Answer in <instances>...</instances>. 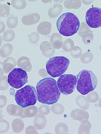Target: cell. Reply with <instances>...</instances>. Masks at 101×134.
Returning a JSON list of instances; mask_svg holds the SVG:
<instances>
[{
  "instance_id": "obj_7",
  "label": "cell",
  "mask_w": 101,
  "mask_h": 134,
  "mask_svg": "<svg viewBox=\"0 0 101 134\" xmlns=\"http://www.w3.org/2000/svg\"><path fill=\"white\" fill-rule=\"evenodd\" d=\"M7 81L12 87L20 88L28 82L27 73L21 68H14L9 74Z\"/></svg>"
},
{
  "instance_id": "obj_8",
  "label": "cell",
  "mask_w": 101,
  "mask_h": 134,
  "mask_svg": "<svg viewBox=\"0 0 101 134\" xmlns=\"http://www.w3.org/2000/svg\"><path fill=\"white\" fill-rule=\"evenodd\" d=\"M85 20L90 28L96 29L101 27V8L93 7L89 9L86 12Z\"/></svg>"
},
{
  "instance_id": "obj_15",
  "label": "cell",
  "mask_w": 101,
  "mask_h": 134,
  "mask_svg": "<svg viewBox=\"0 0 101 134\" xmlns=\"http://www.w3.org/2000/svg\"><path fill=\"white\" fill-rule=\"evenodd\" d=\"M6 29V25L3 21H1V34L4 32Z\"/></svg>"
},
{
  "instance_id": "obj_10",
  "label": "cell",
  "mask_w": 101,
  "mask_h": 134,
  "mask_svg": "<svg viewBox=\"0 0 101 134\" xmlns=\"http://www.w3.org/2000/svg\"><path fill=\"white\" fill-rule=\"evenodd\" d=\"M51 24L47 21L43 22L39 24L37 28L38 33L43 36L49 34L51 31Z\"/></svg>"
},
{
  "instance_id": "obj_6",
  "label": "cell",
  "mask_w": 101,
  "mask_h": 134,
  "mask_svg": "<svg viewBox=\"0 0 101 134\" xmlns=\"http://www.w3.org/2000/svg\"><path fill=\"white\" fill-rule=\"evenodd\" d=\"M77 77L70 74H63L59 78L57 85L60 92L64 95L72 94L77 87Z\"/></svg>"
},
{
  "instance_id": "obj_5",
  "label": "cell",
  "mask_w": 101,
  "mask_h": 134,
  "mask_svg": "<svg viewBox=\"0 0 101 134\" xmlns=\"http://www.w3.org/2000/svg\"><path fill=\"white\" fill-rule=\"evenodd\" d=\"M69 63V60L65 57H54L47 62L46 68L48 73L55 78L64 74L68 69Z\"/></svg>"
},
{
  "instance_id": "obj_4",
  "label": "cell",
  "mask_w": 101,
  "mask_h": 134,
  "mask_svg": "<svg viewBox=\"0 0 101 134\" xmlns=\"http://www.w3.org/2000/svg\"><path fill=\"white\" fill-rule=\"evenodd\" d=\"M15 98L17 104L22 108H24L36 104L37 93L34 87L27 85L16 92Z\"/></svg>"
},
{
  "instance_id": "obj_1",
  "label": "cell",
  "mask_w": 101,
  "mask_h": 134,
  "mask_svg": "<svg viewBox=\"0 0 101 134\" xmlns=\"http://www.w3.org/2000/svg\"><path fill=\"white\" fill-rule=\"evenodd\" d=\"M38 99L42 104L52 105L59 100L60 92L56 80L50 77L44 78L37 83L36 87Z\"/></svg>"
},
{
  "instance_id": "obj_9",
  "label": "cell",
  "mask_w": 101,
  "mask_h": 134,
  "mask_svg": "<svg viewBox=\"0 0 101 134\" xmlns=\"http://www.w3.org/2000/svg\"><path fill=\"white\" fill-rule=\"evenodd\" d=\"M40 17V14L37 13L25 15L22 17V22L26 26L34 25L39 21Z\"/></svg>"
},
{
  "instance_id": "obj_3",
  "label": "cell",
  "mask_w": 101,
  "mask_h": 134,
  "mask_svg": "<svg viewBox=\"0 0 101 134\" xmlns=\"http://www.w3.org/2000/svg\"><path fill=\"white\" fill-rule=\"evenodd\" d=\"M77 89L82 94L85 95L94 91L96 87L98 80L95 74L91 71L84 70L77 76Z\"/></svg>"
},
{
  "instance_id": "obj_13",
  "label": "cell",
  "mask_w": 101,
  "mask_h": 134,
  "mask_svg": "<svg viewBox=\"0 0 101 134\" xmlns=\"http://www.w3.org/2000/svg\"><path fill=\"white\" fill-rule=\"evenodd\" d=\"M1 17L7 18L10 15V6L7 4H1Z\"/></svg>"
},
{
  "instance_id": "obj_2",
  "label": "cell",
  "mask_w": 101,
  "mask_h": 134,
  "mask_svg": "<svg viewBox=\"0 0 101 134\" xmlns=\"http://www.w3.org/2000/svg\"><path fill=\"white\" fill-rule=\"evenodd\" d=\"M80 25V21L78 17L70 12L62 14L57 23V28L59 33L65 37L71 36L76 34Z\"/></svg>"
},
{
  "instance_id": "obj_11",
  "label": "cell",
  "mask_w": 101,
  "mask_h": 134,
  "mask_svg": "<svg viewBox=\"0 0 101 134\" xmlns=\"http://www.w3.org/2000/svg\"><path fill=\"white\" fill-rule=\"evenodd\" d=\"M18 20L17 17L15 15L12 14L8 18L7 21V25L9 29H13L18 25Z\"/></svg>"
},
{
  "instance_id": "obj_14",
  "label": "cell",
  "mask_w": 101,
  "mask_h": 134,
  "mask_svg": "<svg viewBox=\"0 0 101 134\" xmlns=\"http://www.w3.org/2000/svg\"><path fill=\"white\" fill-rule=\"evenodd\" d=\"M15 37V33L14 31L11 30H8L4 33L3 37L4 40L6 41H12Z\"/></svg>"
},
{
  "instance_id": "obj_12",
  "label": "cell",
  "mask_w": 101,
  "mask_h": 134,
  "mask_svg": "<svg viewBox=\"0 0 101 134\" xmlns=\"http://www.w3.org/2000/svg\"><path fill=\"white\" fill-rule=\"evenodd\" d=\"M11 4L14 8L18 10L24 9L27 7V3L26 1H12Z\"/></svg>"
}]
</instances>
